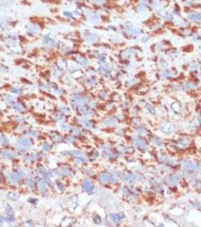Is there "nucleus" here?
<instances>
[{"label":"nucleus","mask_w":201,"mask_h":227,"mask_svg":"<svg viewBox=\"0 0 201 227\" xmlns=\"http://www.w3.org/2000/svg\"><path fill=\"white\" fill-rule=\"evenodd\" d=\"M18 148L21 150L26 151L30 148L31 142H30V141L27 139H20L18 141Z\"/></svg>","instance_id":"1"},{"label":"nucleus","mask_w":201,"mask_h":227,"mask_svg":"<svg viewBox=\"0 0 201 227\" xmlns=\"http://www.w3.org/2000/svg\"><path fill=\"white\" fill-rule=\"evenodd\" d=\"M100 180L103 183H107V182H111V183H114V182H116L117 179V177H115V176L112 175V174H110V173H104L103 174L101 178H100Z\"/></svg>","instance_id":"2"},{"label":"nucleus","mask_w":201,"mask_h":227,"mask_svg":"<svg viewBox=\"0 0 201 227\" xmlns=\"http://www.w3.org/2000/svg\"><path fill=\"white\" fill-rule=\"evenodd\" d=\"M22 173L18 172L17 173H8V178L9 179L14 183H18V181L22 178Z\"/></svg>","instance_id":"3"},{"label":"nucleus","mask_w":201,"mask_h":227,"mask_svg":"<svg viewBox=\"0 0 201 227\" xmlns=\"http://www.w3.org/2000/svg\"><path fill=\"white\" fill-rule=\"evenodd\" d=\"M157 14L161 17V18H164V19H166V20H169V21H171V20H173V15H172L171 13H169L167 11H166L164 10H159L157 12Z\"/></svg>","instance_id":"4"},{"label":"nucleus","mask_w":201,"mask_h":227,"mask_svg":"<svg viewBox=\"0 0 201 227\" xmlns=\"http://www.w3.org/2000/svg\"><path fill=\"white\" fill-rule=\"evenodd\" d=\"M83 189L89 193H92L94 192L95 187L93 185V184L89 181H85L84 182V183L83 184Z\"/></svg>","instance_id":"5"},{"label":"nucleus","mask_w":201,"mask_h":227,"mask_svg":"<svg viewBox=\"0 0 201 227\" xmlns=\"http://www.w3.org/2000/svg\"><path fill=\"white\" fill-rule=\"evenodd\" d=\"M188 18L195 21V22H199L201 23V12H195V13H192L188 14Z\"/></svg>","instance_id":"6"},{"label":"nucleus","mask_w":201,"mask_h":227,"mask_svg":"<svg viewBox=\"0 0 201 227\" xmlns=\"http://www.w3.org/2000/svg\"><path fill=\"white\" fill-rule=\"evenodd\" d=\"M134 143L136 145L137 147H139L141 149H145L147 148V144L145 141L141 139L135 138L134 139Z\"/></svg>","instance_id":"7"},{"label":"nucleus","mask_w":201,"mask_h":227,"mask_svg":"<svg viewBox=\"0 0 201 227\" xmlns=\"http://www.w3.org/2000/svg\"><path fill=\"white\" fill-rule=\"evenodd\" d=\"M72 155L76 159H77V160H79L80 161L83 162V161H86V160H87L85 155H84L83 153L80 152V151H73Z\"/></svg>","instance_id":"8"},{"label":"nucleus","mask_w":201,"mask_h":227,"mask_svg":"<svg viewBox=\"0 0 201 227\" xmlns=\"http://www.w3.org/2000/svg\"><path fill=\"white\" fill-rule=\"evenodd\" d=\"M110 217L111 220L114 223H117L119 220H121L124 217V213H119L117 214H111Z\"/></svg>","instance_id":"9"},{"label":"nucleus","mask_w":201,"mask_h":227,"mask_svg":"<svg viewBox=\"0 0 201 227\" xmlns=\"http://www.w3.org/2000/svg\"><path fill=\"white\" fill-rule=\"evenodd\" d=\"M126 32L130 33V34H132V35H135V34H138L139 32H140V30L139 28L137 27H127L125 29Z\"/></svg>","instance_id":"10"},{"label":"nucleus","mask_w":201,"mask_h":227,"mask_svg":"<svg viewBox=\"0 0 201 227\" xmlns=\"http://www.w3.org/2000/svg\"><path fill=\"white\" fill-rule=\"evenodd\" d=\"M10 105L15 110H18L19 111H24V108H23V107L21 106L19 104L16 103V102H14V101H10Z\"/></svg>","instance_id":"11"},{"label":"nucleus","mask_w":201,"mask_h":227,"mask_svg":"<svg viewBox=\"0 0 201 227\" xmlns=\"http://www.w3.org/2000/svg\"><path fill=\"white\" fill-rule=\"evenodd\" d=\"M179 179H180V176H179V175H175V176H172V177H169V179H168V182H169V184L173 185V184H175Z\"/></svg>","instance_id":"12"},{"label":"nucleus","mask_w":201,"mask_h":227,"mask_svg":"<svg viewBox=\"0 0 201 227\" xmlns=\"http://www.w3.org/2000/svg\"><path fill=\"white\" fill-rule=\"evenodd\" d=\"M163 130L165 132L169 133V132H172V130L174 129V127H173V126H172L171 123H166L164 125V127H163Z\"/></svg>","instance_id":"13"},{"label":"nucleus","mask_w":201,"mask_h":227,"mask_svg":"<svg viewBox=\"0 0 201 227\" xmlns=\"http://www.w3.org/2000/svg\"><path fill=\"white\" fill-rule=\"evenodd\" d=\"M2 155H3L4 157H8V158H13V157L15 156V155L13 154V153L8 152V151H4V152L2 153Z\"/></svg>","instance_id":"14"},{"label":"nucleus","mask_w":201,"mask_h":227,"mask_svg":"<svg viewBox=\"0 0 201 227\" xmlns=\"http://www.w3.org/2000/svg\"><path fill=\"white\" fill-rule=\"evenodd\" d=\"M8 197L11 198V199H12V200H14V201L18 200V198H19V195H18V194H16V193H12V192L9 193V194H8Z\"/></svg>","instance_id":"15"},{"label":"nucleus","mask_w":201,"mask_h":227,"mask_svg":"<svg viewBox=\"0 0 201 227\" xmlns=\"http://www.w3.org/2000/svg\"><path fill=\"white\" fill-rule=\"evenodd\" d=\"M195 86V85L194 83H191L190 82H186L184 85V88L186 89H192Z\"/></svg>","instance_id":"16"},{"label":"nucleus","mask_w":201,"mask_h":227,"mask_svg":"<svg viewBox=\"0 0 201 227\" xmlns=\"http://www.w3.org/2000/svg\"><path fill=\"white\" fill-rule=\"evenodd\" d=\"M39 187H40V189H41V191L42 192H45V191H46V186H45V184L44 183L43 181H41L39 183Z\"/></svg>","instance_id":"17"},{"label":"nucleus","mask_w":201,"mask_h":227,"mask_svg":"<svg viewBox=\"0 0 201 227\" xmlns=\"http://www.w3.org/2000/svg\"><path fill=\"white\" fill-rule=\"evenodd\" d=\"M6 211H7V214L8 216H13V211H12V209H11V207L10 206L8 205L6 207Z\"/></svg>","instance_id":"18"},{"label":"nucleus","mask_w":201,"mask_h":227,"mask_svg":"<svg viewBox=\"0 0 201 227\" xmlns=\"http://www.w3.org/2000/svg\"><path fill=\"white\" fill-rule=\"evenodd\" d=\"M94 222L96 224H101V219L100 218V217H98V216H95V217H94Z\"/></svg>","instance_id":"19"},{"label":"nucleus","mask_w":201,"mask_h":227,"mask_svg":"<svg viewBox=\"0 0 201 227\" xmlns=\"http://www.w3.org/2000/svg\"><path fill=\"white\" fill-rule=\"evenodd\" d=\"M4 219H5V220H6L7 222H12V221H14L15 220L13 216H8V217H6Z\"/></svg>","instance_id":"20"},{"label":"nucleus","mask_w":201,"mask_h":227,"mask_svg":"<svg viewBox=\"0 0 201 227\" xmlns=\"http://www.w3.org/2000/svg\"><path fill=\"white\" fill-rule=\"evenodd\" d=\"M51 149V145L48 143H45V145H43V150L45 151H48Z\"/></svg>","instance_id":"21"},{"label":"nucleus","mask_w":201,"mask_h":227,"mask_svg":"<svg viewBox=\"0 0 201 227\" xmlns=\"http://www.w3.org/2000/svg\"><path fill=\"white\" fill-rule=\"evenodd\" d=\"M12 92H15V93H18V94L22 93L21 89H12Z\"/></svg>","instance_id":"22"},{"label":"nucleus","mask_w":201,"mask_h":227,"mask_svg":"<svg viewBox=\"0 0 201 227\" xmlns=\"http://www.w3.org/2000/svg\"><path fill=\"white\" fill-rule=\"evenodd\" d=\"M57 185H58L59 189H61V191H64V184H62V183H60L57 184Z\"/></svg>","instance_id":"23"},{"label":"nucleus","mask_w":201,"mask_h":227,"mask_svg":"<svg viewBox=\"0 0 201 227\" xmlns=\"http://www.w3.org/2000/svg\"><path fill=\"white\" fill-rule=\"evenodd\" d=\"M147 39H148V38L147 37H142L141 39V40L142 41V42H146V41H147Z\"/></svg>","instance_id":"24"},{"label":"nucleus","mask_w":201,"mask_h":227,"mask_svg":"<svg viewBox=\"0 0 201 227\" xmlns=\"http://www.w3.org/2000/svg\"><path fill=\"white\" fill-rule=\"evenodd\" d=\"M2 220L1 218H0V224H2Z\"/></svg>","instance_id":"25"}]
</instances>
